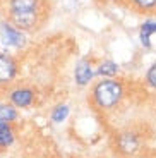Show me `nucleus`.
Segmentation results:
<instances>
[{
    "instance_id": "nucleus-12",
    "label": "nucleus",
    "mask_w": 156,
    "mask_h": 158,
    "mask_svg": "<svg viewBox=\"0 0 156 158\" xmlns=\"http://www.w3.org/2000/svg\"><path fill=\"white\" fill-rule=\"evenodd\" d=\"M117 71H118V65L115 62H110L108 60V62H103L101 65H100V71L98 72L101 76H115Z\"/></svg>"
},
{
    "instance_id": "nucleus-11",
    "label": "nucleus",
    "mask_w": 156,
    "mask_h": 158,
    "mask_svg": "<svg viewBox=\"0 0 156 158\" xmlns=\"http://www.w3.org/2000/svg\"><path fill=\"white\" fill-rule=\"evenodd\" d=\"M17 112L10 105H0V122H12L16 120Z\"/></svg>"
},
{
    "instance_id": "nucleus-2",
    "label": "nucleus",
    "mask_w": 156,
    "mask_h": 158,
    "mask_svg": "<svg viewBox=\"0 0 156 158\" xmlns=\"http://www.w3.org/2000/svg\"><path fill=\"white\" fill-rule=\"evenodd\" d=\"M38 10L35 12H19L10 14V23L17 29H35L38 26Z\"/></svg>"
},
{
    "instance_id": "nucleus-4",
    "label": "nucleus",
    "mask_w": 156,
    "mask_h": 158,
    "mask_svg": "<svg viewBox=\"0 0 156 158\" xmlns=\"http://www.w3.org/2000/svg\"><path fill=\"white\" fill-rule=\"evenodd\" d=\"M2 33H4V41L10 47H23L24 45V35L21 33V29L14 28L12 24H4L2 26Z\"/></svg>"
},
{
    "instance_id": "nucleus-9",
    "label": "nucleus",
    "mask_w": 156,
    "mask_h": 158,
    "mask_svg": "<svg viewBox=\"0 0 156 158\" xmlns=\"http://www.w3.org/2000/svg\"><path fill=\"white\" fill-rule=\"evenodd\" d=\"M14 143V131L9 122H0V148L10 146Z\"/></svg>"
},
{
    "instance_id": "nucleus-14",
    "label": "nucleus",
    "mask_w": 156,
    "mask_h": 158,
    "mask_svg": "<svg viewBox=\"0 0 156 158\" xmlns=\"http://www.w3.org/2000/svg\"><path fill=\"white\" fill-rule=\"evenodd\" d=\"M67 114H69V107H67V105H60V107H57L53 112V120L55 122H62L64 118L67 117Z\"/></svg>"
},
{
    "instance_id": "nucleus-15",
    "label": "nucleus",
    "mask_w": 156,
    "mask_h": 158,
    "mask_svg": "<svg viewBox=\"0 0 156 158\" xmlns=\"http://www.w3.org/2000/svg\"><path fill=\"white\" fill-rule=\"evenodd\" d=\"M148 83L151 84L153 88H156V64H153L148 71Z\"/></svg>"
},
{
    "instance_id": "nucleus-5",
    "label": "nucleus",
    "mask_w": 156,
    "mask_h": 158,
    "mask_svg": "<svg viewBox=\"0 0 156 158\" xmlns=\"http://www.w3.org/2000/svg\"><path fill=\"white\" fill-rule=\"evenodd\" d=\"M33 98H35V95H33V91L31 89H16V91H12L10 93V102L16 105V107H29L33 103Z\"/></svg>"
},
{
    "instance_id": "nucleus-10",
    "label": "nucleus",
    "mask_w": 156,
    "mask_h": 158,
    "mask_svg": "<svg viewBox=\"0 0 156 158\" xmlns=\"http://www.w3.org/2000/svg\"><path fill=\"white\" fill-rule=\"evenodd\" d=\"M153 33H156V23L148 21V23L142 24V28H141V41H142V45H144V47H151L149 38H151Z\"/></svg>"
},
{
    "instance_id": "nucleus-8",
    "label": "nucleus",
    "mask_w": 156,
    "mask_h": 158,
    "mask_svg": "<svg viewBox=\"0 0 156 158\" xmlns=\"http://www.w3.org/2000/svg\"><path fill=\"white\" fill-rule=\"evenodd\" d=\"M93 77V72H91V64L88 60H81V62L76 65V81L77 84L84 86V84L89 83V79Z\"/></svg>"
},
{
    "instance_id": "nucleus-6",
    "label": "nucleus",
    "mask_w": 156,
    "mask_h": 158,
    "mask_svg": "<svg viewBox=\"0 0 156 158\" xmlns=\"http://www.w3.org/2000/svg\"><path fill=\"white\" fill-rule=\"evenodd\" d=\"M10 14L19 12H35L38 10V0H9Z\"/></svg>"
},
{
    "instance_id": "nucleus-1",
    "label": "nucleus",
    "mask_w": 156,
    "mask_h": 158,
    "mask_svg": "<svg viewBox=\"0 0 156 158\" xmlns=\"http://www.w3.org/2000/svg\"><path fill=\"white\" fill-rule=\"evenodd\" d=\"M122 93H124L122 84L113 81V79H108V81H103L94 88L93 96H94V102L101 108H110L120 102Z\"/></svg>"
},
{
    "instance_id": "nucleus-3",
    "label": "nucleus",
    "mask_w": 156,
    "mask_h": 158,
    "mask_svg": "<svg viewBox=\"0 0 156 158\" xmlns=\"http://www.w3.org/2000/svg\"><path fill=\"white\" fill-rule=\"evenodd\" d=\"M17 72V65L14 59L5 53H0V83H9L14 79Z\"/></svg>"
},
{
    "instance_id": "nucleus-13",
    "label": "nucleus",
    "mask_w": 156,
    "mask_h": 158,
    "mask_svg": "<svg viewBox=\"0 0 156 158\" xmlns=\"http://www.w3.org/2000/svg\"><path fill=\"white\" fill-rule=\"evenodd\" d=\"M132 4L141 10H153L156 9V0H132Z\"/></svg>"
},
{
    "instance_id": "nucleus-7",
    "label": "nucleus",
    "mask_w": 156,
    "mask_h": 158,
    "mask_svg": "<svg viewBox=\"0 0 156 158\" xmlns=\"http://www.w3.org/2000/svg\"><path fill=\"white\" fill-rule=\"evenodd\" d=\"M118 150L122 153H134L137 150V138L130 132H125V134H120L117 139Z\"/></svg>"
}]
</instances>
